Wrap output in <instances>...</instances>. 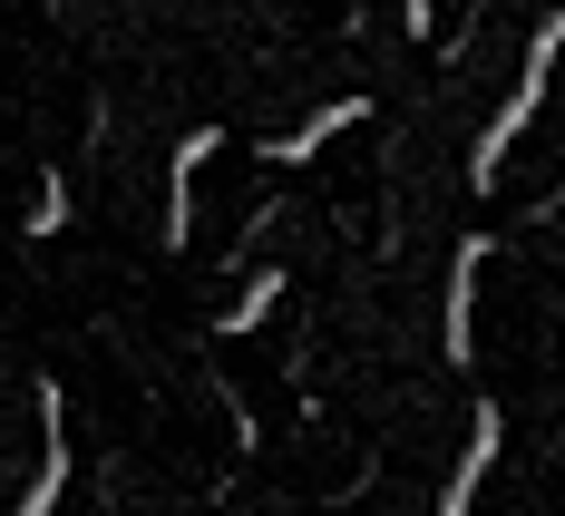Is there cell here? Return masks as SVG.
Masks as SVG:
<instances>
[{"instance_id": "3", "label": "cell", "mask_w": 565, "mask_h": 516, "mask_svg": "<svg viewBox=\"0 0 565 516\" xmlns=\"http://www.w3.org/2000/svg\"><path fill=\"white\" fill-rule=\"evenodd\" d=\"M40 429H50V459H40V487H30L10 516H50L58 487H68V429H58V390H40Z\"/></svg>"}, {"instance_id": "2", "label": "cell", "mask_w": 565, "mask_h": 516, "mask_svg": "<svg viewBox=\"0 0 565 516\" xmlns=\"http://www.w3.org/2000/svg\"><path fill=\"white\" fill-rule=\"evenodd\" d=\"M361 117H371V88H361V98H341V108H322L312 127H292V137H264V166H312L341 127H361Z\"/></svg>"}, {"instance_id": "6", "label": "cell", "mask_w": 565, "mask_h": 516, "mask_svg": "<svg viewBox=\"0 0 565 516\" xmlns=\"http://www.w3.org/2000/svg\"><path fill=\"white\" fill-rule=\"evenodd\" d=\"M409 30H429V0H409Z\"/></svg>"}, {"instance_id": "5", "label": "cell", "mask_w": 565, "mask_h": 516, "mask_svg": "<svg viewBox=\"0 0 565 516\" xmlns=\"http://www.w3.org/2000/svg\"><path fill=\"white\" fill-rule=\"evenodd\" d=\"M274 292H282V273H254V283H244V302H234V312L215 322V332H254V322L274 312Z\"/></svg>"}, {"instance_id": "4", "label": "cell", "mask_w": 565, "mask_h": 516, "mask_svg": "<svg viewBox=\"0 0 565 516\" xmlns=\"http://www.w3.org/2000/svg\"><path fill=\"white\" fill-rule=\"evenodd\" d=\"M478 264H488V234L458 244V273H449V370H468V292H478Z\"/></svg>"}, {"instance_id": "1", "label": "cell", "mask_w": 565, "mask_h": 516, "mask_svg": "<svg viewBox=\"0 0 565 516\" xmlns=\"http://www.w3.org/2000/svg\"><path fill=\"white\" fill-rule=\"evenodd\" d=\"M556 50H565V10L546 20V30H536V50H526V78H516V98L498 108V127L478 137V166H468L478 185H498V166H508V147H516V127H526V117L546 108V68H556Z\"/></svg>"}]
</instances>
